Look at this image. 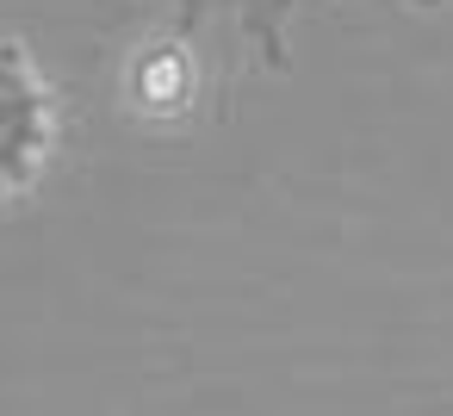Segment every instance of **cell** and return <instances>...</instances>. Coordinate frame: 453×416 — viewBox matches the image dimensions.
Returning a JSON list of instances; mask_svg holds the SVG:
<instances>
[{"mask_svg":"<svg viewBox=\"0 0 453 416\" xmlns=\"http://www.w3.org/2000/svg\"><path fill=\"white\" fill-rule=\"evenodd\" d=\"M57 150V100L19 38H0V205L26 199Z\"/></svg>","mask_w":453,"mask_h":416,"instance_id":"6da1fadb","label":"cell"}]
</instances>
